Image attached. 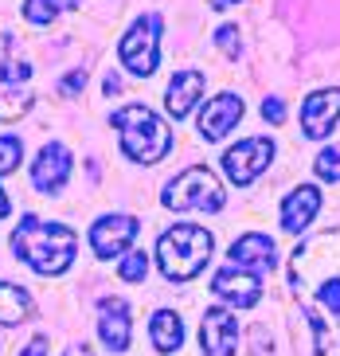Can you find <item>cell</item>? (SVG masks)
<instances>
[{"instance_id":"28","label":"cell","mask_w":340,"mask_h":356,"mask_svg":"<svg viewBox=\"0 0 340 356\" xmlns=\"http://www.w3.org/2000/svg\"><path fill=\"white\" fill-rule=\"evenodd\" d=\"M83 86H86V71H71V74L59 83V95H79Z\"/></svg>"},{"instance_id":"5","label":"cell","mask_w":340,"mask_h":356,"mask_svg":"<svg viewBox=\"0 0 340 356\" xmlns=\"http://www.w3.org/2000/svg\"><path fill=\"white\" fill-rule=\"evenodd\" d=\"M161 32H165V20H161V12H149V16H137L129 24V32L122 35V67L137 79H149L161 63Z\"/></svg>"},{"instance_id":"4","label":"cell","mask_w":340,"mask_h":356,"mask_svg":"<svg viewBox=\"0 0 340 356\" xmlns=\"http://www.w3.org/2000/svg\"><path fill=\"white\" fill-rule=\"evenodd\" d=\"M211 259V235L196 223H176L156 243V262L168 282H192Z\"/></svg>"},{"instance_id":"27","label":"cell","mask_w":340,"mask_h":356,"mask_svg":"<svg viewBox=\"0 0 340 356\" xmlns=\"http://www.w3.org/2000/svg\"><path fill=\"white\" fill-rule=\"evenodd\" d=\"M262 118L274 122V126H282V122H286V106H282V98H266V102H262Z\"/></svg>"},{"instance_id":"29","label":"cell","mask_w":340,"mask_h":356,"mask_svg":"<svg viewBox=\"0 0 340 356\" xmlns=\"http://www.w3.org/2000/svg\"><path fill=\"white\" fill-rule=\"evenodd\" d=\"M24 356H47V333L35 337V341H31V345L24 348Z\"/></svg>"},{"instance_id":"21","label":"cell","mask_w":340,"mask_h":356,"mask_svg":"<svg viewBox=\"0 0 340 356\" xmlns=\"http://www.w3.org/2000/svg\"><path fill=\"white\" fill-rule=\"evenodd\" d=\"M8 47H12V35L0 32V79H4V83H24V79L31 74V67L28 63H16Z\"/></svg>"},{"instance_id":"14","label":"cell","mask_w":340,"mask_h":356,"mask_svg":"<svg viewBox=\"0 0 340 356\" xmlns=\"http://www.w3.org/2000/svg\"><path fill=\"white\" fill-rule=\"evenodd\" d=\"M274 239L270 235H262V231H250V235H243V239L231 243V266H238V270H250V274H270L274 270Z\"/></svg>"},{"instance_id":"12","label":"cell","mask_w":340,"mask_h":356,"mask_svg":"<svg viewBox=\"0 0 340 356\" xmlns=\"http://www.w3.org/2000/svg\"><path fill=\"white\" fill-rule=\"evenodd\" d=\"M200 345L204 356H235L238 345V325L231 309H207L200 321Z\"/></svg>"},{"instance_id":"23","label":"cell","mask_w":340,"mask_h":356,"mask_svg":"<svg viewBox=\"0 0 340 356\" xmlns=\"http://www.w3.org/2000/svg\"><path fill=\"white\" fill-rule=\"evenodd\" d=\"M24 161V145H20V137H12L4 134L0 137V177H8V172H16Z\"/></svg>"},{"instance_id":"1","label":"cell","mask_w":340,"mask_h":356,"mask_svg":"<svg viewBox=\"0 0 340 356\" xmlns=\"http://www.w3.org/2000/svg\"><path fill=\"white\" fill-rule=\"evenodd\" d=\"M289 286L313 325L317 356H340V231H325L293 251Z\"/></svg>"},{"instance_id":"17","label":"cell","mask_w":340,"mask_h":356,"mask_svg":"<svg viewBox=\"0 0 340 356\" xmlns=\"http://www.w3.org/2000/svg\"><path fill=\"white\" fill-rule=\"evenodd\" d=\"M200 95H204V71L184 67V71L172 74V83H168V90H165V110L172 118H188L192 106L200 102Z\"/></svg>"},{"instance_id":"31","label":"cell","mask_w":340,"mask_h":356,"mask_svg":"<svg viewBox=\"0 0 340 356\" xmlns=\"http://www.w3.org/2000/svg\"><path fill=\"white\" fill-rule=\"evenodd\" d=\"M63 356H94V353H90V348H86V345H71V348H67V353H63Z\"/></svg>"},{"instance_id":"8","label":"cell","mask_w":340,"mask_h":356,"mask_svg":"<svg viewBox=\"0 0 340 356\" xmlns=\"http://www.w3.org/2000/svg\"><path fill=\"white\" fill-rule=\"evenodd\" d=\"M137 227L141 223L133 216H102V220H94L90 227V247L98 259H122L129 251V243L137 239Z\"/></svg>"},{"instance_id":"15","label":"cell","mask_w":340,"mask_h":356,"mask_svg":"<svg viewBox=\"0 0 340 356\" xmlns=\"http://www.w3.org/2000/svg\"><path fill=\"white\" fill-rule=\"evenodd\" d=\"M98 337H102V345H110L113 353H125L129 348V305L122 298H102L98 305Z\"/></svg>"},{"instance_id":"32","label":"cell","mask_w":340,"mask_h":356,"mask_svg":"<svg viewBox=\"0 0 340 356\" xmlns=\"http://www.w3.org/2000/svg\"><path fill=\"white\" fill-rule=\"evenodd\" d=\"M207 4H211L216 12H223V8H231V4H238V0H207Z\"/></svg>"},{"instance_id":"22","label":"cell","mask_w":340,"mask_h":356,"mask_svg":"<svg viewBox=\"0 0 340 356\" xmlns=\"http://www.w3.org/2000/svg\"><path fill=\"white\" fill-rule=\"evenodd\" d=\"M31 102H35V98H31L28 90H4V95H0V122H16V118H24L31 110Z\"/></svg>"},{"instance_id":"20","label":"cell","mask_w":340,"mask_h":356,"mask_svg":"<svg viewBox=\"0 0 340 356\" xmlns=\"http://www.w3.org/2000/svg\"><path fill=\"white\" fill-rule=\"evenodd\" d=\"M67 8H79V0H24V20L28 24H55V16Z\"/></svg>"},{"instance_id":"6","label":"cell","mask_w":340,"mask_h":356,"mask_svg":"<svg viewBox=\"0 0 340 356\" xmlns=\"http://www.w3.org/2000/svg\"><path fill=\"white\" fill-rule=\"evenodd\" d=\"M165 208L176 211H188V208H204V211H219L223 208V184L216 180V172L204 165H192L184 168L176 180H168L165 188Z\"/></svg>"},{"instance_id":"25","label":"cell","mask_w":340,"mask_h":356,"mask_svg":"<svg viewBox=\"0 0 340 356\" xmlns=\"http://www.w3.org/2000/svg\"><path fill=\"white\" fill-rule=\"evenodd\" d=\"M317 177L321 180H340V141L329 149H321V157H317Z\"/></svg>"},{"instance_id":"3","label":"cell","mask_w":340,"mask_h":356,"mask_svg":"<svg viewBox=\"0 0 340 356\" xmlns=\"http://www.w3.org/2000/svg\"><path fill=\"white\" fill-rule=\"evenodd\" d=\"M110 126L122 134V153L137 165H156V161L168 157V149H172V134L161 118L149 110V106H122V110H113L110 114Z\"/></svg>"},{"instance_id":"9","label":"cell","mask_w":340,"mask_h":356,"mask_svg":"<svg viewBox=\"0 0 340 356\" xmlns=\"http://www.w3.org/2000/svg\"><path fill=\"white\" fill-rule=\"evenodd\" d=\"M67 177H71V149L59 145V141H47L40 149V157L31 161V184L43 196H55L67 184Z\"/></svg>"},{"instance_id":"2","label":"cell","mask_w":340,"mask_h":356,"mask_svg":"<svg viewBox=\"0 0 340 356\" xmlns=\"http://www.w3.org/2000/svg\"><path fill=\"white\" fill-rule=\"evenodd\" d=\"M12 251L35 274H63L74 262L79 235L67 223H43L35 216H24L12 231Z\"/></svg>"},{"instance_id":"11","label":"cell","mask_w":340,"mask_h":356,"mask_svg":"<svg viewBox=\"0 0 340 356\" xmlns=\"http://www.w3.org/2000/svg\"><path fill=\"white\" fill-rule=\"evenodd\" d=\"M337 122H340V86L317 90V95L305 98V106H301V129H305V137L321 141V137L332 134Z\"/></svg>"},{"instance_id":"7","label":"cell","mask_w":340,"mask_h":356,"mask_svg":"<svg viewBox=\"0 0 340 356\" xmlns=\"http://www.w3.org/2000/svg\"><path fill=\"white\" fill-rule=\"evenodd\" d=\"M270 161H274V141L270 137H247V141H235L223 153V172L235 180L238 188H247L254 177L266 172Z\"/></svg>"},{"instance_id":"19","label":"cell","mask_w":340,"mask_h":356,"mask_svg":"<svg viewBox=\"0 0 340 356\" xmlns=\"http://www.w3.org/2000/svg\"><path fill=\"white\" fill-rule=\"evenodd\" d=\"M31 317V298L24 286L0 282V325H20Z\"/></svg>"},{"instance_id":"33","label":"cell","mask_w":340,"mask_h":356,"mask_svg":"<svg viewBox=\"0 0 340 356\" xmlns=\"http://www.w3.org/2000/svg\"><path fill=\"white\" fill-rule=\"evenodd\" d=\"M8 208H12V204H8V196H4V188H0V220L8 216Z\"/></svg>"},{"instance_id":"30","label":"cell","mask_w":340,"mask_h":356,"mask_svg":"<svg viewBox=\"0 0 340 356\" xmlns=\"http://www.w3.org/2000/svg\"><path fill=\"white\" fill-rule=\"evenodd\" d=\"M102 90H106V95H118V90H122V83H118V74H106Z\"/></svg>"},{"instance_id":"18","label":"cell","mask_w":340,"mask_h":356,"mask_svg":"<svg viewBox=\"0 0 340 356\" xmlns=\"http://www.w3.org/2000/svg\"><path fill=\"white\" fill-rule=\"evenodd\" d=\"M149 337H153V348L156 353H176V348L184 345V321H180V314H172V309H156L153 321H149Z\"/></svg>"},{"instance_id":"10","label":"cell","mask_w":340,"mask_h":356,"mask_svg":"<svg viewBox=\"0 0 340 356\" xmlns=\"http://www.w3.org/2000/svg\"><path fill=\"white\" fill-rule=\"evenodd\" d=\"M211 293L223 298L227 305H235V309H247L262 298V278L250 270H238V266H223V270L211 278Z\"/></svg>"},{"instance_id":"26","label":"cell","mask_w":340,"mask_h":356,"mask_svg":"<svg viewBox=\"0 0 340 356\" xmlns=\"http://www.w3.org/2000/svg\"><path fill=\"white\" fill-rule=\"evenodd\" d=\"M216 43H219V51H223L227 59H235L238 55V32L231 28V24H223V28L216 32Z\"/></svg>"},{"instance_id":"16","label":"cell","mask_w":340,"mask_h":356,"mask_svg":"<svg viewBox=\"0 0 340 356\" xmlns=\"http://www.w3.org/2000/svg\"><path fill=\"white\" fill-rule=\"evenodd\" d=\"M317 211H321V192L313 184H298V188L282 200V227L289 235H298V231H305L313 223Z\"/></svg>"},{"instance_id":"24","label":"cell","mask_w":340,"mask_h":356,"mask_svg":"<svg viewBox=\"0 0 340 356\" xmlns=\"http://www.w3.org/2000/svg\"><path fill=\"white\" fill-rule=\"evenodd\" d=\"M145 274H149V259H145V251L122 254V262H118V278H122V282H141Z\"/></svg>"},{"instance_id":"13","label":"cell","mask_w":340,"mask_h":356,"mask_svg":"<svg viewBox=\"0 0 340 356\" xmlns=\"http://www.w3.org/2000/svg\"><path fill=\"white\" fill-rule=\"evenodd\" d=\"M243 118V98L238 95H216L211 102L200 110V137L204 141H223L231 129H235V122Z\"/></svg>"}]
</instances>
